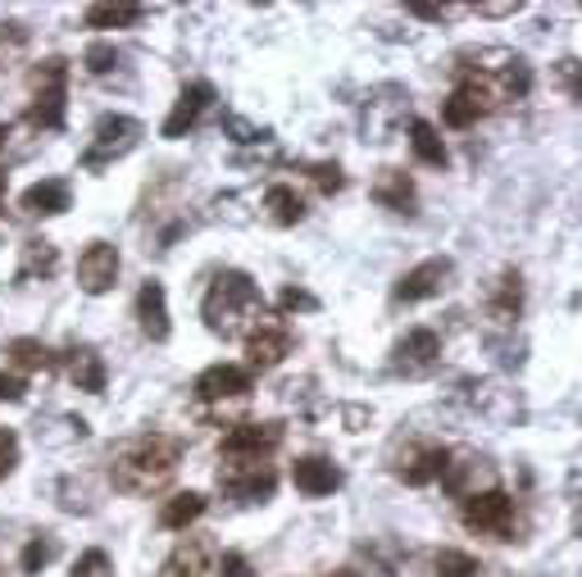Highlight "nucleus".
<instances>
[{
	"mask_svg": "<svg viewBox=\"0 0 582 577\" xmlns=\"http://www.w3.org/2000/svg\"><path fill=\"white\" fill-rule=\"evenodd\" d=\"M182 464V441L169 432H141L133 441H124L114 450V464H109V482L128 491V495H150L160 491Z\"/></svg>",
	"mask_w": 582,
	"mask_h": 577,
	"instance_id": "nucleus-1",
	"label": "nucleus"
},
{
	"mask_svg": "<svg viewBox=\"0 0 582 577\" xmlns=\"http://www.w3.org/2000/svg\"><path fill=\"white\" fill-rule=\"evenodd\" d=\"M264 310V300H260V287L246 278V274H219L214 287L205 291V304H201V314H205V328L219 332V336H237L246 319H255Z\"/></svg>",
	"mask_w": 582,
	"mask_h": 577,
	"instance_id": "nucleus-2",
	"label": "nucleus"
},
{
	"mask_svg": "<svg viewBox=\"0 0 582 577\" xmlns=\"http://www.w3.org/2000/svg\"><path fill=\"white\" fill-rule=\"evenodd\" d=\"M459 519L469 532H483V536H496V542H515V495L506 491H474V495H464V505H459Z\"/></svg>",
	"mask_w": 582,
	"mask_h": 577,
	"instance_id": "nucleus-3",
	"label": "nucleus"
},
{
	"mask_svg": "<svg viewBox=\"0 0 582 577\" xmlns=\"http://www.w3.org/2000/svg\"><path fill=\"white\" fill-rule=\"evenodd\" d=\"M64 78H68V64L64 60H46L42 68H36V96L28 105V124L36 132L64 128Z\"/></svg>",
	"mask_w": 582,
	"mask_h": 577,
	"instance_id": "nucleus-4",
	"label": "nucleus"
},
{
	"mask_svg": "<svg viewBox=\"0 0 582 577\" xmlns=\"http://www.w3.org/2000/svg\"><path fill=\"white\" fill-rule=\"evenodd\" d=\"M137 141H141V124L137 119H128V114H105V119L96 124V132H92L83 169H105L114 160H124Z\"/></svg>",
	"mask_w": 582,
	"mask_h": 577,
	"instance_id": "nucleus-5",
	"label": "nucleus"
},
{
	"mask_svg": "<svg viewBox=\"0 0 582 577\" xmlns=\"http://www.w3.org/2000/svg\"><path fill=\"white\" fill-rule=\"evenodd\" d=\"M496 105V92H491V78L487 73H464L459 87L446 96L442 105V124L446 128H474L483 114Z\"/></svg>",
	"mask_w": 582,
	"mask_h": 577,
	"instance_id": "nucleus-6",
	"label": "nucleus"
},
{
	"mask_svg": "<svg viewBox=\"0 0 582 577\" xmlns=\"http://www.w3.org/2000/svg\"><path fill=\"white\" fill-rule=\"evenodd\" d=\"M219 487H223V495H232V500H268L274 495V487H278V478H274V469L264 464V459H227V464L219 469Z\"/></svg>",
	"mask_w": 582,
	"mask_h": 577,
	"instance_id": "nucleus-7",
	"label": "nucleus"
},
{
	"mask_svg": "<svg viewBox=\"0 0 582 577\" xmlns=\"http://www.w3.org/2000/svg\"><path fill=\"white\" fill-rule=\"evenodd\" d=\"M437 360H442V336L433 328H414L392 345V373H405V377L433 373Z\"/></svg>",
	"mask_w": 582,
	"mask_h": 577,
	"instance_id": "nucleus-8",
	"label": "nucleus"
},
{
	"mask_svg": "<svg viewBox=\"0 0 582 577\" xmlns=\"http://www.w3.org/2000/svg\"><path fill=\"white\" fill-rule=\"evenodd\" d=\"M451 274H455V264L442 255V259H423V264H414L410 274L396 282V291H392V300L396 304H419V300H433V296H442L446 287H451Z\"/></svg>",
	"mask_w": 582,
	"mask_h": 577,
	"instance_id": "nucleus-9",
	"label": "nucleus"
},
{
	"mask_svg": "<svg viewBox=\"0 0 582 577\" xmlns=\"http://www.w3.org/2000/svg\"><path fill=\"white\" fill-rule=\"evenodd\" d=\"M278 446H283V423H237V428L219 441V455L223 459H264Z\"/></svg>",
	"mask_w": 582,
	"mask_h": 577,
	"instance_id": "nucleus-10",
	"label": "nucleus"
},
{
	"mask_svg": "<svg viewBox=\"0 0 582 577\" xmlns=\"http://www.w3.org/2000/svg\"><path fill=\"white\" fill-rule=\"evenodd\" d=\"M114 282H119V250L109 242H92L83 255H77V287L87 296H105Z\"/></svg>",
	"mask_w": 582,
	"mask_h": 577,
	"instance_id": "nucleus-11",
	"label": "nucleus"
},
{
	"mask_svg": "<svg viewBox=\"0 0 582 577\" xmlns=\"http://www.w3.org/2000/svg\"><path fill=\"white\" fill-rule=\"evenodd\" d=\"M191 392H197V400H205V405L210 400H242L251 392V373L237 364H210Z\"/></svg>",
	"mask_w": 582,
	"mask_h": 577,
	"instance_id": "nucleus-12",
	"label": "nucleus"
},
{
	"mask_svg": "<svg viewBox=\"0 0 582 577\" xmlns=\"http://www.w3.org/2000/svg\"><path fill=\"white\" fill-rule=\"evenodd\" d=\"M214 105V87L210 83H191L182 96H178V105L169 109V119H165V137L169 141H178V137H187L191 128L201 124V114Z\"/></svg>",
	"mask_w": 582,
	"mask_h": 577,
	"instance_id": "nucleus-13",
	"label": "nucleus"
},
{
	"mask_svg": "<svg viewBox=\"0 0 582 577\" xmlns=\"http://www.w3.org/2000/svg\"><path fill=\"white\" fill-rule=\"evenodd\" d=\"M287 351H292V332H287V323H260L251 336H246V355H251V368H274V364H283L287 360Z\"/></svg>",
	"mask_w": 582,
	"mask_h": 577,
	"instance_id": "nucleus-14",
	"label": "nucleus"
},
{
	"mask_svg": "<svg viewBox=\"0 0 582 577\" xmlns=\"http://www.w3.org/2000/svg\"><path fill=\"white\" fill-rule=\"evenodd\" d=\"M292 482L300 495H332L341 487V469L332 459H319V455H305L292 464Z\"/></svg>",
	"mask_w": 582,
	"mask_h": 577,
	"instance_id": "nucleus-15",
	"label": "nucleus"
},
{
	"mask_svg": "<svg viewBox=\"0 0 582 577\" xmlns=\"http://www.w3.org/2000/svg\"><path fill=\"white\" fill-rule=\"evenodd\" d=\"M137 319H141V332L150 341H169V300H165V287L155 278L137 291Z\"/></svg>",
	"mask_w": 582,
	"mask_h": 577,
	"instance_id": "nucleus-16",
	"label": "nucleus"
},
{
	"mask_svg": "<svg viewBox=\"0 0 582 577\" xmlns=\"http://www.w3.org/2000/svg\"><path fill=\"white\" fill-rule=\"evenodd\" d=\"M373 201H378V205H387L392 214H414L419 191H414V182H410L401 169H382V173H378V182H373Z\"/></svg>",
	"mask_w": 582,
	"mask_h": 577,
	"instance_id": "nucleus-17",
	"label": "nucleus"
},
{
	"mask_svg": "<svg viewBox=\"0 0 582 577\" xmlns=\"http://www.w3.org/2000/svg\"><path fill=\"white\" fill-rule=\"evenodd\" d=\"M23 210L32 218H55L68 210V182L64 178H46V182H32L23 191Z\"/></svg>",
	"mask_w": 582,
	"mask_h": 577,
	"instance_id": "nucleus-18",
	"label": "nucleus"
},
{
	"mask_svg": "<svg viewBox=\"0 0 582 577\" xmlns=\"http://www.w3.org/2000/svg\"><path fill=\"white\" fill-rule=\"evenodd\" d=\"M68 377H73V387H77V392H105V382H109L105 360L92 351V345H83V351H73V355H68Z\"/></svg>",
	"mask_w": 582,
	"mask_h": 577,
	"instance_id": "nucleus-19",
	"label": "nucleus"
},
{
	"mask_svg": "<svg viewBox=\"0 0 582 577\" xmlns=\"http://www.w3.org/2000/svg\"><path fill=\"white\" fill-rule=\"evenodd\" d=\"M410 150L419 156V164H428V169H446V141L437 137V128L433 124H423V119H414L410 124Z\"/></svg>",
	"mask_w": 582,
	"mask_h": 577,
	"instance_id": "nucleus-20",
	"label": "nucleus"
},
{
	"mask_svg": "<svg viewBox=\"0 0 582 577\" xmlns=\"http://www.w3.org/2000/svg\"><path fill=\"white\" fill-rule=\"evenodd\" d=\"M264 210H268V218H274L278 227H296L305 218V201L296 196V186H283V182L264 191Z\"/></svg>",
	"mask_w": 582,
	"mask_h": 577,
	"instance_id": "nucleus-21",
	"label": "nucleus"
},
{
	"mask_svg": "<svg viewBox=\"0 0 582 577\" xmlns=\"http://www.w3.org/2000/svg\"><path fill=\"white\" fill-rule=\"evenodd\" d=\"M201 514H205V495H201V491H182V495H173L169 505L160 510V527L182 532L187 523H197Z\"/></svg>",
	"mask_w": 582,
	"mask_h": 577,
	"instance_id": "nucleus-22",
	"label": "nucleus"
},
{
	"mask_svg": "<svg viewBox=\"0 0 582 577\" xmlns=\"http://www.w3.org/2000/svg\"><path fill=\"white\" fill-rule=\"evenodd\" d=\"M446 464H451V450H442V446H428V450H423V455L414 459L410 469H401V478H405L410 487H428L433 478H442V473H446Z\"/></svg>",
	"mask_w": 582,
	"mask_h": 577,
	"instance_id": "nucleus-23",
	"label": "nucleus"
},
{
	"mask_svg": "<svg viewBox=\"0 0 582 577\" xmlns=\"http://www.w3.org/2000/svg\"><path fill=\"white\" fill-rule=\"evenodd\" d=\"M165 577H205V542H182L173 555H169V564H165Z\"/></svg>",
	"mask_w": 582,
	"mask_h": 577,
	"instance_id": "nucleus-24",
	"label": "nucleus"
},
{
	"mask_svg": "<svg viewBox=\"0 0 582 577\" xmlns=\"http://www.w3.org/2000/svg\"><path fill=\"white\" fill-rule=\"evenodd\" d=\"M10 364H14V368H23V373H36V368H51V364H55V355L46 351L42 341L19 336V341H10Z\"/></svg>",
	"mask_w": 582,
	"mask_h": 577,
	"instance_id": "nucleus-25",
	"label": "nucleus"
},
{
	"mask_svg": "<svg viewBox=\"0 0 582 577\" xmlns=\"http://www.w3.org/2000/svg\"><path fill=\"white\" fill-rule=\"evenodd\" d=\"M146 19L141 6H92L87 10V28H137Z\"/></svg>",
	"mask_w": 582,
	"mask_h": 577,
	"instance_id": "nucleus-26",
	"label": "nucleus"
},
{
	"mask_svg": "<svg viewBox=\"0 0 582 577\" xmlns=\"http://www.w3.org/2000/svg\"><path fill=\"white\" fill-rule=\"evenodd\" d=\"M55 268H60V250H55L51 242H28V246H23V268H19V278H32V274L51 278Z\"/></svg>",
	"mask_w": 582,
	"mask_h": 577,
	"instance_id": "nucleus-27",
	"label": "nucleus"
},
{
	"mask_svg": "<svg viewBox=\"0 0 582 577\" xmlns=\"http://www.w3.org/2000/svg\"><path fill=\"white\" fill-rule=\"evenodd\" d=\"M491 310H496V319H519V310H523V282H519V274H506V278H500Z\"/></svg>",
	"mask_w": 582,
	"mask_h": 577,
	"instance_id": "nucleus-28",
	"label": "nucleus"
},
{
	"mask_svg": "<svg viewBox=\"0 0 582 577\" xmlns=\"http://www.w3.org/2000/svg\"><path fill=\"white\" fill-rule=\"evenodd\" d=\"M51 559H55V542H51V536H32V542L23 546V555H19L23 573H42Z\"/></svg>",
	"mask_w": 582,
	"mask_h": 577,
	"instance_id": "nucleus-29",
	"label": "nucleus"
},
{
	"mask_svg": "<svg viewBox=\"0 0 582 577\" xmlns=\"http://www.w3.org/2000/svg\"><path fill=\"white\" fill-rule=\"evenodd\" d=\"M437 577H478V559L464 551H442L437 555Z\"/></svg>",
	"mask_w": 582,
	"mask_h": 577,
	"instance_id": "nucleus-30",
	"label": "nucleus"
},
{
	"mask_svg": "<svg viewBox=\"0 0 582 577\" xmlns=\"http://www.w3.org/2000/svg\"><path fill=\"white\" fill-rule=\"evenodd\" d=\"M73 577H114V564L105 551H87L83 559L73 564Z\"/></svg>",
	"mask_w": 582,
	"mask_h": 577,
	"instance_id": "nucleus-31",
	"label": "nucleus"
},
{
	"mask_svg": "<svg viewBox=\"0 0 582 577\" xmlns=\"http://www.w3.org/2000/svg\"><path fill=\"white\" fill-rule=\"evenodd\" d=\"M28 46V28L23 23H0V64H6L10 55H19Z\"/></svg>",
	"mask_w": 582,
	"mask_h": 577,
	"instance_id": "nucleus-32",
	"label": "nucleus"
},
{
	"mask_svg": "<svg viewBox=\"0 0 582 577\" xmlns=\"http://www.w3.org/2000/svg\"><path fill=\"white\" fill-rule=\"evenodd\" d=\"M83 64H87V73H109L114 64H119V51H114L109 42H92L87 55H83Z\"/></svg>",
	"mask_w": 582,
	"mask_h": 577,
	"instance_id": "nucleus-33",
	"label": "nucleus"
},
{
	"mask_svg": "<svg viewBox=\"0 0 582 577\" xmlns=\"http://www.w3.org/2000/svg\"><path fill=\"white\" fill-rule=\"evenodd\" d=\"M309 178H315V186L324 191V196H332V191H341V186H346V178H341V169H337V164H309Z\"/></svg>",
	"mask_w": 582,
	"mask_h": 577,
	"instance_id": "nucleus-34",
	"label": "nucleus"
},
{
	"mask_svg": "<svg viewBox=\"0 0 582 577\" xmlns=\"http://www.w3.org/2000/svg\"><path fill=\"white\" fill-rule=\"evenodd\" d=\"M14 464H19V437L10 428H0V482L14 473Z\"/></svg>",
	"mask_w": 582,
	"mask_h": 577,
	"instance_id": "nucleus-35",
	"label": "nucleus"
},
{
	"mask_svg": "<svg viewBox=\"0 0 582 577\" xmlns=\"http://www.w3.org/2000/svg\"><path fill=\"white\" fill-rule=\"evenodd\" d=\"M315 304H319V300L309 296V291H300V287H287V291L278 296V310H283V314H296V310H315Z\"/></svg>",
	"mask_w": 582,
	"mask_h": 577,
	"instance_id": "nucleus-36",
	"label": "nucleus"
},
{
	"mask_svg": "<svg viewBox=\"0 0 582 577\" xmlns=\"http://www.w3.org/2000/svg\"><path fill=\"white\" fill-rule=\"evenodd\" d=\"M219 577H255V573H251V559H246V555L223 551V559H219Z\"/></svg>",
	"mask_w": 582,
	"mask_h": 577,
	"instance_id": "nucleus-37",
	"label": "nucleus"
},
{
	"mask_svg": "<svg viewBox=\"0 0 582 577\" xmlns=\"http://www.w3.org/2000/svg\"><path fill=\"white\" fill-rule=\"evenodd\" d=\"M560 78H564L569 96L582 100V60H564V64H560Z\"/></svg>",
	"mask_w": 582,
	"mask_h": 577,
	"instance_id": "nucleus-38",
	"label": "nucleus"
},
{
	"mask_svg": "<svg viewBox=\"0 0 582 577\" xmlns=\"http://www.w3.org/2000/svg\"><path fill=\"white\" fill-rule=\"evenodd\" d=\"M23 377H14V373H0V400H23Z\"/></svg>",
	"mask_w": 582,
	"mask_h": 577,
	"instance_id": "nucleus-39",
	"label": "nucleus"
},
{
	"mask_svg": "<svg viewBox=\"0 0 582 577\" xmlns=\"http://www.w3.org/2000/svg\"><path fill=\"white\" fill-rule=\"evenodd\" d=\"M410 14H419V19H446L442 6H410Z\"/></svg>",
	"mask_w": 582,
	"mask_h": 577,
	"instance_id": "nucleus-40",
	"label": "nucleus"
},
{
	"mask_svg": "<svg viewBox=\"0 0 582 577\" xmlns=\"http://www.w3.org/2000/svg\"><path fill=\"white\" fill-rule=\"evenodd\" d=\"M332 577H360V573H356V568H337Z\"/></svg>",
	"mask_w": 582,
	"mask_h": 577,
	"instance_id": "nucleus-41",
	"label": "nucleus"
},
{
	"mask_svg": "<svg viewBox=\"0 0 582 577\" xmlns=\"http://www.w3.org/2000/svg\"><path fill=\"white\" fill-rule=\"evenodd\" d=\"M6 141H10V128H0V150H6Z\"/></svg>",
	"mask_w": 582,
	"mask_h": 577,
	"instance_id": "nucleus-42",
	"label": "nucleus"
}]
</instances>
